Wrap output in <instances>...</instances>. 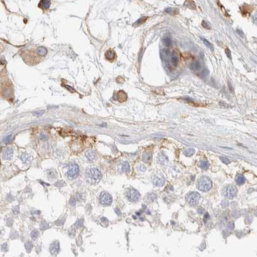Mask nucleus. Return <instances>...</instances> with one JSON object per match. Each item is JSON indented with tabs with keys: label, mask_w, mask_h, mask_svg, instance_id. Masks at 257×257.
<instances>
[{
	"label": "nucleus",
	"mask_w": 257,
	"mask_h": 257,
	"mask_svg": "<svg viewBox=\"0 0 257 257\" xmlns=\"http://www.w3.org/2000/svg\"><path fill=\"white\" fill-rule=\"evenodd\" d=\"M152 180L153 184L156 186H162L164 184L165 179L162 175H155L152 177Z\"/></svg>",
	"instance_id": "obj_8"
},
{
	"label": "nucleus",
	"mask_w": 257,
	"mask_h": 257,
	"mask_svg": "<svg viewBox=\"0 0 257 257\" xmlns=\"http://www.w3.org/2000/svg\"><path fill=\"white\" fill-rule=\"evenodd\" d=\"M117 99L119 102H124L127 99V95L123 91H120L117 93Z\"/></svg>",
	"instance_id": "obj_12"
},
{
	"label": "nucleus",
	"mask_w": 257,
	"mask_h": 257,
	"mask_svg": "<svg viewBox=\"0 0 257 257\" xmlns=\"http://www.w3.org/2000/svg\"><path fill=\"white\" fill-rule=\"evenodd\" d=\"M220 159H221V161H222V162H224V163L226 164H230V162H231L230 160L228 158H227V157H220Z\"/></svg>",
	"instance_id": "obj_30"
},
{
	"label": "nucleus",
	"mask_w": 257,
	"mask_h": 257,
	"mask_svg": "<svg viewBox=\"0 0 257 257\" xmlns=\"http://www.w3.org/2000/svg\"><path fill=\"white\" fill-rule=\"evenodd\" d=\"M127 198L130 202H136L140 198V194L135 189L131 188L127 191Z\"/></svg>",
	"instance_id": "obj_7"
},
{
	"label": "nucleus",
	"mask_w": 257,
	"mask_h": 257,
	"mask_svg": "<svg viewBox=\"0 0 257 257\" xmlns=\"http://www.w3.org/2000/svg\"><path fill=\"white\" fill-rule=\"evenodd\" d=\"M121 169L123 172H128L130 170V164L127 161H124L121 165Z\"/></svg>",
	"instance_id": "obj_18"
},
{
	"label": "nucleus",
	"mask_w": 257,
	"mask_h": 257,
	"mask_svg": "<svg viewBox=\"0 0 257 257\" xmlns=\"http://www.w3.org/2000/svg\"><path fill=\"white\" fill-rule=\"evenodd\" d=\"M87 177L88 181L90 182L91 184H95L101 180L102 178V174L101 172L98 168H90L87 171Z\"/></svg>",
	"instance_id": "obj_1"
},
{
	"label": "nucleus",
	"mask_w": 257,
	"mask_h": 257,
	"mask_svg": "<svg viewBox=\"0 0 257 257\" xmlns=\"http://www.w3.org/2000/svg\"><path fill=\"white\" fill-rule=\"evenodd\" d=\"M199 166L201 169L203 170H206L209 168V164L206 160H202V161H200L199 162Z\"/></svg>",
	"instance_id": "obj_16"
},
{
	"label": "nucleus",
	"mask_w": 257,
	"mask_h": 257,
	"mask_svg": "<svg viewBox=\"0 0 257 257\" xmlns=\"http://www.w3.org/2000/svg\"><path fill=\"white\" fill-rule=\"evenodd\" d=\"M70 204L73 205L75 204H76V201H75V200H71V201H70Z\"/></svg>",
	"instance_id": "obj_41"
},
{
	"label": "nucleus",
	"mask_w": 257,
	"mask_h": 257,
	"mask_svg": "<svg viewBox=\"0 0 257 257\" xmlns=\"http://www.w3.org/2000/svg\"><path fill=\"white\" fill-rule=\"evenodd\" d=\"M253 21L255 23V24H256V14H255V16H254L253 19Z\"/></svg>",
	"instance_id": "obj_40"
},
{
	"label": "nucleus",
	"mask_w": 257,
	"mask_h": 257,
	"mask_svg": "<svg viewBox=\"0 0 257 257\" xmlns=\"http://www.w3.org/2000/svg\"><path fill=\"white\" fill-rule=\"evenodd\" d=\"M21 159L23 160V161L24 162H27V161L29 159V156L27 155V154H23L21 157Z\"/></svg>",
	"instance_id": "obj_33"
},
{
	"label": "nucleus",
	"mask_w": 257,
	"mask_h": 257,
	"mask_svg": "<svg viewBox=\"0 0 257 257\" xmlns=\"http://www.w3.org/2000/svg\"><path fill=\"white\" fill-rule=\"evenodd\" d=\"M151 159H152V155L150 153H145L143 154L142 155V161H144L145 162H150L151 161Z\"/></svg>",
	"instance_id": "obj_20"
},
{
	"label": "nucleus",
	"mask_w": 257,
	"mask_h": 257,
	"mask_svg": "<svg viewBox=\"0 0 257 257\" xmlns=\"http://www.w3.org/2000/svg\"><path fill=\"white\" fill-rule=\"evenodd\" d=\"M209 219V215H208V213H206L205 215V216H204V220H205V219H206V220H205V221L204 222H205H205H207V220H208V219Z\"/></svg>",
	"instance_id": "obj_39"
},
{
	"label": "nucleus",
	"mask_w": 257,
	"mask_h": 257,
	"mask_svg": "<svg viewBox=\"0 0 257 257\" xmlns=\"http://www.w3.org/2000/svg\"><path fill=\"white\" fill-rule=\"evenodd\" d=\"M38 236H39V232L37 231L34 230V231H33L32 232L31 237L33 240H36V238L38 237Z\"/></svg>",
	"instance_id": "obj_29"
},
{
	"label": "nucleus",
	"mask_w": 257,
	"mask_h": 257,
	"mask_svg": "<svg viewBox=\"0 0 257 257\" xmlns=\"http://www.w3.org/2000/svg\"><path fill=\"white\" fill-rule=\"evenodd\" d=\"M50 252L52 255H56L59 250V243L58 241H55L52 243L50 245Z\"/></svg>",
	"instance_id": "obj_10"
},
{
	"label": "nucleus",
	"mask_w": 257,
	"mask_h": 257,
	"mask_svg": "<svg viewBox=\"0 0 257 257\" xmlns=\"http://www.w3.org/2000/svg\"><path fill=\"white\" fill-rule=\"evenodd\" d=\"M12 153H13V151H12V150L7 149L4 153V158L6 159H9L10 158L12 157Z\"/></svg>",
	"instance_id": "obj_25"
},
{
	"label": "nucleus",
	"mask_w": 257,
	"mask_h": 257,
	"mask_svg": "<svg viewBox=\"0 0 257 257\" xmlns=\"http://www.w3.org/2000/svg\"><path fill=\"white\" fill-rule=\"evenodd\" d=\"M86 157L90 162L95 161L97 159V153L94 150H89L86 152Z\"/></svg>",
	"instance_id": "obj_9"
},
{
	"label": "nucleus",
	"mask_w": 257,
	"mask_h": 257,
	"mask_svg": "<svg viewBox=\"0 0 257 257\" xmlns=\"http://www.w3.org/2000/svg\"><path fill=\"white\" fill-rule=\"evenodd\" d=\"M201 39H202V41H203V43H204V44H205L206 47H208V48H209L210 49H212V50H213V45H212V44H211V43L209 42V41H208V40L206 39H205V38H202V37H201Z\"/></svg>",
	"instance_id": "obj_26"
},
{
	"label": "nucleus",
	"mask_w": 257,
	"mask_h": 257,
	"mask_svg": "<svg viewBox=\"0 0 257 257\" xmlns=\"http://www.w3.org/2000/svg\"><path fill=\"white\" fill-rule=\"evenodd\" d=\"M202 27H203L204 28H206V29H208V30H210V29H211L210 26H209V25H208V23H206V22L204 21H202Z\"/></svg>",
	"instance_id": "obj_32"
},
{
	"label": "nucleus",
	"mask_w": 257,
	"mask_h": 257,
	"mask_svg": "<svg viewBox=\"0 0 257 257\" xmlns=\"http://www.w3.org/2000/svg\"><path fill=\"white\" fill-rule=\"evenodd\" d=\"M201 68V64H200L199 62L198 61H195L193 63H191L190 66V68L191 70H193V71H197V70H200Z\"/></svg>",
	"instance_id": "obj_17"
},
{
	"label": "nucleus",
	"mask_w": 257,
	"mask_h": 257,
	"mask_svg": "<svg viewBox=\"0 0 257 257\" xmlns=\"http://www.w3.org/2000/svg\"><path fill=\"white\" fill-rule=\"evenodd\" d=\"M37 52L38 55H41V56H44L47 53V50L45 48H44L43 47H40L37 48Z\"/></svg>",
	"instance_id": "obj_22"
},
{
	"label": "nucleus",
	"mask_w": 257,
	"mask_h": 257,
	"mask_svg": "<svg viewBox=\"0 0 257 257\" xmlns=\"http://www.w3.org/2000/svg\"><path fill=\"white\" fill-rule=\"evenodd\" d=\"M183 153L186 156L191 157L195 153V150L193 149V148H187V149L184 150Z\"/></svg>",
	"instance_id": "obj_21"
},
{
	"label": "nucleus",
	"mask_w": 257,
	"mask_h": 257,
	"mask_svg": "<svg viewBox=\"0 0 257 257\" xmlns=\"http://www.w3.org/2000/svg\"><path fill=\"white\" fill-rule=\"evenodd\" d=\"M157 199V195H155V193H149L147 196V201L148 202H154L155 201H156Z\"/></svg>",
	"instance_id": "obj_23"
},
{
	"label": "nucleus",
	"mask_w": 257,
	"mask_h": 257,
	"mask_svg": "<svg viewBox=\"0 0 257 257\" xmlns=\"http://www.w3.org/2000/svg\"><path fill=\"white\" fill-rule=\"evenodd\" d=\"M237 187L233 185H230L226 187V190H224V195L226 198H228V199H233L237 195Z\"/></svg>",
	"instance_id": "obj_5"
},
{
	"label": "nucleus",
	"mask_w": 257,
	"mask_h": 257,
	"mask_svg": "<svg viewBox=\"0 0 257 257\" xmlns=\"http://www.w3.org/2000/svg\"><path fill=\"white\" fill-rule=\"evenodd\" d=\"M43 113H44V111H38V112H34V114L35 115H37V116H40V115L43 114Z\"/></svg>",
	"instance_id": "obj_37"
},
{
	"label": "nucleus",
	"mask_w": 257,
	"mask_h": 257,
	"mask_svg": "<svg viewBox=\"0 0 257 257\" xmlns=\"http://www.w3.org/2000/svg\"><path fill=\"white\" fill-rule=\"evenodd\" d=\"M164 43L166 47H170L172 45V41H171V39L169 38V37H166V38L164 39Z\"/></svg>",
	"instance_id": "obj_28"
},
{
	"label": "nucleus",
	"mask_w": 257,
	"mask_h": 257,
	"mask_svg": "<svg viewBox=\"0 0 257 257\" xmlns=\"http://www.w3.org/2000/svg\"><path fill=\"white\" fill-rule=\"evenodd\" d=\"M237 32L238 33V35H239L240 36V37H244V32H243L242 30H240V29H237Z\"/></svg>",
	"instance_id": "obj_36"
},
{
	"label": "nucleus",
	"mask_w": 257,
	"mask_h": 257,
	"mask_svg": "<svg viewBox=\"0 0 257 257\" xmlns=\"http://www.w3.org/2000/svg\"><path fill=\"white\" fill-rule=\"evenodd\" d=\"M79 172V168L78 165L76 164H73L70 165L68 168L66 175L69 179H73L78 175Z\"/></svg>",
	"instance_id": "obj_3"
},
{
	"label": "nucleus",
	"mask_w": 257,
	"mask_h": 257,
	"mask_svg": "<svg viewBox=\"0 0 257 257\" xmlns=\"http://www.w3.org/2000/svg\"><path fill=\"white\" fill-rule=\"evenodd\" d=\"M179 61H180V59H179V55H178V54L176 53L175 51H173V54H172V63H173L175 66H177L178 64H179Z\"/></svg>",
	"instance_id": "obj_13"
},
{
	"label": "nucleus",
	"mask_w": 257,
	"mask_h": 257,
	"mask_svg": "<svg viewBox=\"0 0 257 257\" xmlns=\"http://www.w3.org/2000/svg\"><path fill=\"white\" fill-rule=\"evenodd\" d=\"M100 203L103 205H110L112 202V196L106 192H102L99 197Z\"/></svg>",
	"instance_id": "obj_6"
},
{
	"label": "nucleus",
	"mask_w": 257,
	"mask_h": 257,
	"mask_svg": "<svg viewBox=\"0 0 257 257\" xmlns=\"http://www.w3.org/2000/svg\"><path fill=\"white\" fill-rule=\"evenodd\" d=\"M198 189L201 191L206 192V191H209L212 187V182L211 179L209 177H206V176H203V177H201L199 179L198 184Z\"/></svg>",
	"instance_id": "obj_2"
},
{
	"label": "nucleus",
	"mask_w": 257,
	"mask_h": 257,
	"mask_svg": "<svg viewBox=\"0 0 257 257\" xmlns=\"http://www.w3.org/2000/svg\"><path fill=\"white\" fill-rule=\"evenodd\" d=\"M105 56H106V58L107 59H108V60H113L115 58V52L113 50H108L106 52Z\"/></svg>",
	"instance_id": "obj_15"
},
{
	"label": "nucleus",
	"mask_w": 257,
	"mask_h": 257,
	"mask_svg": "<svg viewBox=\"0 0 257 257\" xmlns=\"http://www.w3.org/2000/svg\"><path fill=\"white\" fill-rule=\"evenodd\" d=\"M226 55H227V56L230 59H231V51L230 50V49H229L228 48H226Z\"/></svg>",
	"instance_id": "obj_34"
},
{
	"label": "nucleus",
	"mask_w": 257,
	"mask_h": 257,
	"mask_svg": "<svg viewBox=\"0 0 257 257\" xmlns=\"http://www.w3.org/2000/svg\"><path fill=\"white\" fill-rule=\"evenodd\" d=\"M245 181V178L243 175H238L236 178V182L238 185H242Z\"/></svg>",
	"instance_id": "obj_19"
},
{
	"label": "nucleus",
	"mask_w": 257,
	"mask_h": 257,
	"mask_svg": "<svg viewBox=\"0 0 257 257\" xmlns=\"http://www.w3.org/2000/svg\"><path fill=\"white\" fill-rule=\"evenodd\" d=\"M50 5V0H41L39 4V7L43 9H47Z\"/></svg>",
	"instance_id": "obj_11"
},
{
	"label": "nucleus",
	"mask_w": 257,
	"mask_h": 257,
	"mask_svg": "<svg viewBox=\"0 0 257 257\" xmlns=\"http://www.w3.org/2000/svg\"><path fill=\"white\" fill-rule=\"evenodd\" d=\"M240 215V213L239 212H237V211H234V212L232 213V216H233L234 218H238L239 217Z\"/></svg>",
	"instance_id": "obj_31"
},
{
	"label": "nucleus",
	"mask_w": 257,
	"mask_h": 257,
	"mask_svg": "<svg viewBox=\"0 0 257 257\" xmlns=\"http://www.w3.org/2000/svg\"><path fill=\"white\" fill-rule=\"evenodd\" d=\"M170 55V50L169 49H162L161 51V57L164 61L166 60V58Z\"/></svg>",
	"instance_id": "obj_14"
},
{
	"label": "nucleus",
	"mask_w": 257,
	"mask_h": 257,
	"mask_svg": "<svg viewBox=\"0 0 257 257\" xmlns=\"http://www.w3.org/2000/svg\"><path fill=\"white\" fill-rule=\"evenodd\" d=\"M200 194L197 192L190 193L186 197L187 203L191 205H196L200 199Z\"/></svg>",
	"instance_id": "obj_4"
},
{
	"label": "nucleus",
	"mask_w": 257,
	"mask_h": 257,
	"mask_svg": "<svg viewBox=\"0 0 257 257\" xmlns=\"http://www.w3.org/2000/svg\"><path fill=\"white\" fill-rule=\"evenodd\" d=\"M33 248V245L32 243L31 242H27V243L25 244V249L27 250V252L30 253L32 249Z\"/></svg>",
	"instance_id": "obj_27"
},
{
	"label": "nucleus",
	"mask_w": 257,
	"mask_h": 257,
	"mask_svg": "<svg viewBox=\"0 0 257 257\" xmlns=\"http://www.w3.org/2000/svg\"><path fill=\"white\" fill-rule=\"evenodd\" d=\"M227 227H228V228H230V230H232V229L234 228V227H235L234 223H233V222H228V223H227Z\"/></svg>",
	"instance_id": "obj_35"
},
{
	"label": "nucleus",
	"mask_w": 257,
	"mask_h": 257,
	"mask_svg": "<svg viewBox=\"0 0 257 257\" xmlns=\"http://www.w3.org/2000/svg\"><path fill=\"white\" fill-rule=\"evenodd\" d=\"M148 17H142V18H141L140 19H139L137 21L135 22V23H134V25H135V26H139V25H142L143 24V23H144V22L146 21L147 20V19H148Z\"/></svg>",
	"instance_id": "obj_24"
},
{
	"label": "nucleus",
	"mask_w": 257,
	"mask_h": 257,
	"mask_svg": "<svg viewBox=\"0 0 257 257\" xmlns=\"http://www.w3.org/2000/svg\"><path fill=\"white\" fill-rule=\"evenodd\" d=\"M173 9H172V8H168V9H166V10H165V12H167V13H168V14L172 13V12H173Z\"/></svg>",
	"instance_id": "obj_38"
}]
</instances>
